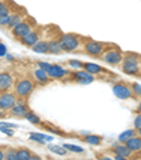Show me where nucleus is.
Returning a JSON list of instances; mask_svg holds the SVG:
<instances>
[{
    "instance_id": "1",
    "label": "nucleus",
    "mask_w": 141,
    "mask_h": 160,
    "mask_svg": "<svg viewBox=\"0 0 141 160\" xmlns=\"http://www.w3.org/2000/svg\"><path fill=\"white\" fill-rule=\"evenodd\" d=\"M140 62H141V55L135 54V52H124L123 60H121V64H120L121 71L126 75L140 77L141 75Z\"/></svg>"
},
{
    "instance_id": "2",
    "label": "nucleus",
    "mask_w": 141,
    "mask_h": 160,
    "mask_svg": "<svg viewBox=\"0 0 141 160\" xmlns=\"http://www.w3.org/2000/svg\"><path fill=\"white\" fill-rule=\"evenodd\" d=\"M83 37H79L75 33H63L59 37V44L63 52H75L82 45Z\"/></svg>"
},
{
    "instance_id": "3",
    "label": "nucleus",
    "mask_w": 141,
    "mask_h": 160,
    "mask_svg": "<svg viewBox=\"0 0 141 160\" xmlns=\"http://www.w3.org/2000/svg\"><path fill=\"white\" fill-rule=\"evenodd\" d=\"M35 84L31 78H20L14 82V94L17 99H27L33 94Z\"/></svg>"
},
{
    "instance_id": "4",
    "label": "nucleus",
    "mask_w": 141,
    "mask_h": 160,
    "mask_svg": "<svg viewBox=\"0 0 141 160\" xmlns=\"http://www.w3.org/2000/svg\"><path fill=\"white\" fill-rule=\"evenodd\" d=\"M100 60L103 61L105 64L110 67H116V65H120L121 64V60H123V51H121L117 45H109L106 47L105 52L102 54Z\"/></svg>"
},
{
    "instance_id": "5",
    "label": "nucleus",
    "mask_w": 141,
    "mask_h": 160,
    "mask_svg": "<svg viewBox=\"0 0 141 160\" xmlns=\"http://www.w3.org/2000/svg\"><path fill=\"white\" fill-rule=\"evenodd\" d=\"M82 47H83V52H85V54L90 55V57H95V58H100V57H102V54L105 52L107 44L100 42V41H96V40H92V38H86V37H83Z\"/></svg>"
},
{
    "instance_id": "6",
    "label": "nucleus",
    "mask_w": 141,
    "mask_h": 160,
    "mask_svg": "<svg viewBox=\"0 0 141 160\" xmlns=\"http://www.w3.org/2000/svg\"><path fill=\"white\" fill-rule=\"evenodd\" d=\"M35 26H37L35 20H34L33 17H30V16H27V17L23 18L18 24H16L14 27L12 28V34L16 40H20V38H23L26 34L30 33Z\"/></svg>"
},
{
    "instance_id": "7",
    "label": "nucleus",
    "mask_w": 141,
    "mask_h": 160,
    "mask_svg": "<svg viewBox=\"0 0 141 160\" xmlns=\"http://www.w3.org/2000/svg\"><path fill=\"white\" fill-rule=\"evenodd\" d=\"M111 91H113V94L116 95L119 99H123V101L137 99L135 95L133 94V89H131L129 82H124V81L114 82V84L111 85Z\"/></svg>"
},
{
    "instance_id": "8",
    "label": "nucleus",
    "mask_w": 141,
    "mask_h": 160,
    "mask_svg": "<svg viewBox=\"0 0 141 160\" xmlns=\"http://www.w3.org/2000/svg\"><path fill=\"white\" fill-rule=\"evenodd\" d=\"M41 36H42V28L41 27H34L30 33L26 34V36L23 37V38H20L18 41H20L23 45L31 48L34 44H37V42L41 40Z\"/></svg>"
},
{
    "instance_id": "9",
    "label": "nucleus",
    "mask_w": 141,
    "mask_h": 160,
    "mask_svg": "<svg viewBox=\"0 0 141 160\" xmlns=\"http://www.w3.org/2000/svg\"><path fill=\"white\" fill-rule=\"evenodd\" d=\"M69 77H71V79H72L73 82H76V84H82V85L90 84V82H93L95 79H96V77L92 75V74H89V72H86L85 70L71 71Z\"/></svg>"
},
{
    "instance_id": "10",
    "label": "nucleus",
    "mask_w": 141,
    "mask_h": 160,
    "mask_svg": "<svg viewBox=\"0 0 141 160\" xmlns=\"http://www.w3.org/2000/svg\"><path fill=\"white\" fill-rule=\"evenodd\" d=\"M16 102H17V97L14 92H10V91L0 92V108L4 112H9L16 105Z\"/></svg>"
},
{
    "instance_id": "11",
    "label": "nucleus",
    "mask_w": 141,
    "mask_h": 160,
    "mask_svg": "<svg viewBox=\"0 0 141 160\" xmlns=\"http://www.w3.org/2000/svg\"><path fill=\"white\" fill-rule=\"evenodd\" d=\"M30 111V106L27 105V102H24L23 99H17L16 105L10 109V116H14V118H24L27 115V112Z\"/></svg>"
},
{
    "instance_id": "12",
    "label": "nucleus",
    "mask_w": 141,
    "mask_h": 160,
    "mask_svg": "<svg viewBox=\"0 0 141 160\" xmlns=\"http://www.w3.org/2000/svg\"><path fill=\"white\" fill-rule=\"evenodd\" d=\"M69 74L71 71H68L59 64H51V68L48 70V75L51 79H62L65 77H69Z\"/></svg>"
},
{
    "instance_id": "13",
    "label": "nucleus",
    "mask_w": 141,
    "mask_h": 160,
    "mask_svg": "<svg viewBox=\"0 0 141 160\" xmlns=\"http://www.w3.org/2000/svg\"><path fill=\"white\" fill-rule=\"evenodd\" d=\"M12 87H14V78H13L12 74L7 72V71L0 72V92L10 91Z\"/></svg>"
},
{
    "instance_id": "14",
    "label": "nucleus",
    "mask_w": 141,
    "mask_h": 160,
    "mask_svg": "<svg viewBox=\"0 0 141 160\" xmlns=\"http://www.w3.org/2000/svg\"><path fill=\"white\" fill-rule=\"evenodd\" d=\"M110 152L113 154H117V156H123V157H129V159H131L133 154H134L129 148H127L126 143H117V145H113L110 148Z\"/></svg>"
},
{
    "instance_id": "15",
    "label": "nucleus",
    "mask_w": 141,
    "mask_h": 160,
    "mask_svg": "<svg viewBox=\"0 0 141 160\" xmlns=\"http://www.w3.org/2000/svg\"><path fill=\"white\" fill-rule=\"evenodd\" d=\"M33 77H34V82H37V84H40V85H48L49 82L52 81V79L49 78L48 72L41 70V68H35V70L33 71Z\"/></svg>"
},
{
    "instance_id": "16",
    "label": "nucleus",
    "mask_w": 141,
    "mask_h": 160,
    "mask_svg": "<svg viewBox=\"0 0 141 160\" xmlns=\"http://www.w3.org/2000/svg\"><path fill=\"white\" fill-rule=\"evenodd\" d=\"M82 70H85L86 72H89V74H92V75H102L103 72H106V74H109V71H106V70H103L100 65H97V64H93V62H83V68Z\"/></svg>"
},
{
    "instance_id": "17",
    "label": "nucleus",
    "mask_w": 141,
    "mask_h": 160,
    "mask_svg": "<svg viewBox=\"0 0 141 160\" xmlns=\"http://www.w3.org/2000/svg\"><path fill=\"white\" fill-rule=\"evenodd\" d=\"M126 145L133 153H140L141 152V138L138 135L133 136L131 139H129L126 142Z\"/></svg>"
},
{
    "instance_id": "18",
    "label": "nucleus",
    "mask_w": 141,
    "mask_h": 160,
    "mask_svg": "<svg viewBox=\"0 0 141 160\" xmlns=\"http://www.w3.org/2000/svg\"><path fill=\"white\" fill-rule=\"evenodd\" d=\"M48 45H49V40H40L37 44H34L31 47L34 52L38 54H48Z\"/></svg>"
},
{
    "instance_id": "19",
    "label": "nucleus",
    "mask_w": 141,
    "mask_h": 160,
    "mask_svg": "<svg viewBox=\"0 0 141 160\" xmlns=\"http://www.w3.org/2000/svg\"><path fill=\"white\" fill-rule=\"evenodd\" d=\"M62 47L59 44V38H52L49 40V45H48V54L57 55V54H62Z\"/></svg>"
},
{
    "instance_id": "20",
    "label": "nucleus",
    "mask_w": 141,
    "mask_h": 160,
    "mask_svg": "<svg viewBox=\"0 0 141 160\" xmlns=\"http://www.w3.org/2000/svg\"><path fill=\"white\" fill-rule=\"evenodd\" d=\"M81 139L85 143H89V145H93V146H99L103 142V138L99 135H86V136H82Z\"/></svg>"
},
{
    "instance_id": "21",
    "label": "nucleus",
    "mask_w": 141,
    "mask_h": 160,
    "mask_svg": "<svg viewBox=\"0 0 141 160\" xmlns=\"http://www.w3.org/2000/svg\"><path fill=\"white\" fill-rule=\"evenodd\" d=\"M137 135V130L135 129H127L124 130L123 133H120L119 135V138H117V140H119V143H126L129 139H131L133 136Z\"/></svg>"
},
{
    "instance_id": "22",
    "label": "nucleus",
    "mask_w": 141,
    "mask_h": 160,
    "mask_svg": "<svg viewBox=\"0 0 141 160\" xmlns=\"http://www.w3.org/2000/svg\"><path fill=\"white\" fill-rule=\"evenodd\" d=\"M23 18H24V13L21 14L20 12H13L12 13V18H10V23H9V27H7V28H10V30H12L16 24H18V23L23 20Z\"/></svg>"
},
{
    "instance_id": "23",
    "label": "nucleus",
    "mask_w": 141,
    "mask_h": 160,
    "mask_svg": "<svg viewBox=\"0 0 141 160\" xmlns=\"http://www.w3.org/2000/svg\"><path fill=\"white\" fill-rule=\"evenodd\" d=\"M24 119H27V121L30 122V123H33V125H38V126H42V121L40 119V116L37 115V113H34L31 109L27 112V115L24 116Z\"/></svg>"
},
{
    "instance_id": "24",
    "label": "nucleus",
    "mask_w": 141,
    "mask_h": 160,
    "mask_svg": "<svg viewBox=\"0 0 141 160\" xmlns=\"http://www.w3.org/2000/svg\"><path fill=\"white\" fill-rule=\"evenodd\" d=\"M16 150H17V160H30L33 156V153L27 148H20Z\"/></svg>"
},
{
    "instance_id": "25",
    "label": "nucleus",
    "mask_w": 141,
    "mask_h": 160,
    "mask_svg": "<svg viewBox=\"0 0 141 160\" xmlns=\"http://www.w3.org/2000/svg\"><path fill=\"white\" fill-rule=\"evenodd\" d=\"M4 160H17V150L14 148L4 149Z\"/></svg>"
},
{
    "instance_id": "26",
    "label": "nucleus",
    "mask_w": 141,
    "mask_h": 160,
    "mask_svg": "<svg viewBox=\"0 0 141 160\" xmlns=\"http://www.w3.org/2000/svg\"><path fill=\"white\" fill-rule=\"evenodd\" d=\"M30 139L35 140V142L41 143V145H44L45 140H51L52 138H45V135H41V133H30Z\"/></svg>"
},
{
    "instance_id": "27",
    "label": "nucleus",
    "mask_w": 141,
    "mask_h": 160,
    "mask_svg": "<svg viewBox=\"0 0 141 160\" xmlns=\"http://www.w3.org/2000/svg\"><path fill=\"white\" fill-rule=\"evenodd\" d=\"M130 87H131L133 94L135 95V98H137V99H140V98H141V85L137 84V82H130Z\"/></svg>"
},
{
    "instance_id": "28",
    "label": "nucleus",
    "mask_w": 141,
    "mask_h": 160,
    "mask_svg": "<svg viewBox=\"0 0 141 160\" xmlns=\"http://www.w3.org/2000/svg\"><path fill=\"white\" fill-rule=\"evenodd\" d=\"M68 65L69 67H72L73 70H82L83 68V62L79 60H69L68 61Z\"/></svg>"
},
{
    "instance_id": "29",
    "label": "nucleus",
    "mask_w": 141,
    "mask_h": 160,
    "mask_svg": "<svg viewBox=\"0 0 141 160\" xmlns=\"http://www.w3.org/2000/svg\"><path fill=\"white\" fill-rule=\"evenodd\" d=\"M10 18H12V13L10 14H2L0 16V26L2 27H9Z\"/></svg>"
},
{
    "instance_id": "30",
    "label": "nucleus",
    "mask_w": 141,
    "mask_h": 160,
    "mask_svg": "<svg viewBox=\"0 0 141 160\" xmlns=\"http://www.w3.org/2000/svg\"><path fill=\"white\" fill-rule=\"evenodd\" d=\"M49 150L57 153V154H61V156H63V154L66 153V149L63 148V146L62 148H61V146H49Z\"/></svg>"
},
{
    "instance_id": "31",
    "label": "nucleus",
    "mask_w": 141,
    "mask_h": 160,
    "mask_svg": "<svg viewBox=\"0 0 141 160\" xmlns=\"http://www.w3.org/2000/svg\"><path fill=\"white\" fill-rule=\"evenodd\" d=\"M63 148H65L66 150L75 152V153H82V152H83V149L79 148V146H75V145H63Z\"/></svg>"
},
{
    "instance_id": "32",
    "label": "nucleus",
    "mask_w": 141,
    "mask_h": 160,
    "mask_svg": "<svg viewBox=\"0 0 141 160\" xmlns=\"http://www.w3.org/2000/svg\"><path fill=\"white\" fill-rule=\"evenodd\" d=\"M37 67H38V68H41V70H44V71H47V72H48V70L51 68V64H49V62H44V61H40V62L37 64Z\"/></svg>"
},
{
    "instance_id": "33",
    "label": "nucleus",
    "mask_w": 141,
    "mask_h": 160,
    "mask_svg": "<svg viewBox=\"0 0 141 160\" xmlns=\"http://www.w3.org/2000/svg\"><path fill=\"white\" fill-rule=\"evenodd\" d=\"M141 128V113H137V116L134 118V129H140Z\"/></svg>"
},
{
    "instance_id": "34",
    "label": "nucleus",
    "mask_w": 141,
    "mask_h": 160,
    "mask_svg": "<svg viewBox=\"0 0 141 160\" xmlns=\"http://www.w3.org/2000/svg\"><path fill=\"white\" fill-rule=\"evenodd\" d=\"M0 130L3 133H6V135H10V136L14 135V130H13L12 128H0Z\"/></svg>"
},
{
    "instance_id": "35",
    "label": "nucleus",
    "mask_w": 141,
    "mask_h": 160,
    "mask_svg": "<svg viewBox=\"0 0 141 160\" xmlns=\"http://www.w3.org/2000/svg\"><path fill=\"white\" fill-rule=\"evenodd\" d=\"M99 160H114L113 156H107V154H103V156L99 157Z\"/></svg>"
},
{
    "instance_id": "36",
    "label": "nucleus",
    "mask_w": 141,
    "mask_h": 160,
    "mask_svg": "<svg viewBox=\"0 0 141 160\" xmlns=\"http://www.w3.org/2000/svg\"><path fill=\"white\" fill-rule=\"evenodd\" d=\"M113 159L114 160H130L129 157H123V156H117V154H113Z\"/></svg>"
},
{
    "instance_id": "37",
    "label": "nucleus",
    "mask_w": 141,
    "mask_h": 160,
    "mask_svg": "<svg viewBox=\"0 0 141 160\" xmlns=\"http://www.w3.org/2000/svg\"><path fill=\"white\" fill-rule=\"evenodd\" d=\"M0 128H16V125H12V123H0Z\"/></svg>"
},
{
    "instance_id": "38",
    "label": "nucleus",
    "mask_w": 141,
    "mask_h": 160,
    "mask_svg": "<svg viewBox=\"0 0 141 160\" xmlns=\"http://www.w3.org/2000/svg\"><path fill=\"white\" fill-rule=\"evenodd\" d=\"M0 160H4V149L0 148Z\"/></svg>"
},
{
    "instance_id": "39",
    "label": "nucleus",
    "mask_w": 141,
    "mask_h": 160,
    "mask_svg": "<svg viewBox=\"0 0 141 160\" xmlns=\"http://www.w3.org/2000/svg\"><path fill=\"white\" fill-rule=\"evenodd\" d=\"M30 160H42V159H41V157H40V156H38V154H33Z\"/></svg>"
},
{
    "instance_id": "40",
    "label": "nucleus",
    "mask_w": 141,
    "mask_h": 160,
    "mask_svg": "<svg viewBox=\"0 0 141 160\" xmlns=\"http://www.w3.org/2000/svg\"><path fill=\"white\" fill-rule=\"evenodd\" d=\"M4 116H6V112H4L3 109L0 108V119H2V118H4Z\"/></svg>"
},
{
    "instance_id": "41",
    "label": "nucleus",
    "mask_w": 141,
    "mask_h": 160,
    "mask_svg": "<svg viewBox=\"0 0 141 160\" xmlns=\"http://www.w3.org/2000/svg\"><path fill=\"white\" fill-rule=\"evenodd\" d=\"M137 113H141V98H140V102H138V106H137Z\"/></svg>"
},
{
    "instance_id": "42",
    "label": "nucleus",
    "mask_w": 141,
    "mask_h": 160,
    "mask_svg": "<svg viewBox=\"0 0 141 160\" xmlns=\"http://www.w3.org/2000/svg\"><path fill=\"white\" fill-rule=\"evenodd\" d=\"M137 135L141 138V128H140V129H137Z\"/></svg>"
}]
</instances>
